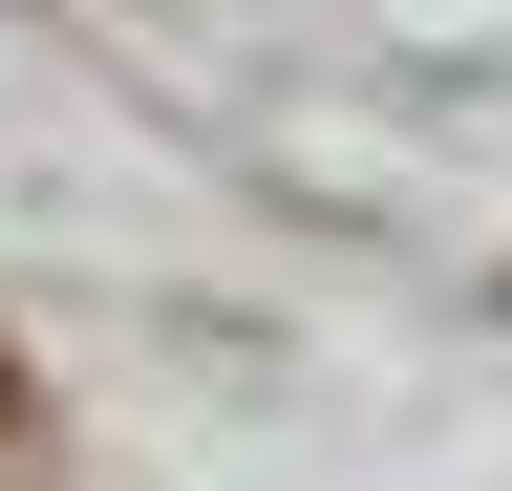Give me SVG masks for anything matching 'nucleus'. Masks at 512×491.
I'll return each mask as SVG.
<instances>
[{
    "instance_id": "obj_1",
    "label": "nucleus",
    "mask_w": 512,
    "mask_h": 491,
    "mask_svg": "<svg viewBox=\"0 0 512 491\" xmlns=\"http://www.w3.org/2000/svg\"><path fill=\"white\" fill-rule=\"evenodd\" d=\"M0 427H22V363H0Z\"/></svg>"
}]
</instances>
